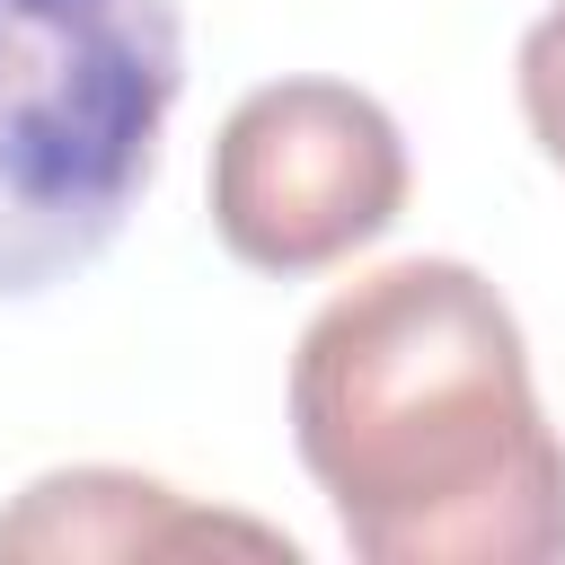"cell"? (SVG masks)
Returning a JSON list of instances; mask_svg holds the SVG:
<instances>
[{"label":"cell","instance_id":"cell-3","mask_svg":"<svg viewBox=\"0 0 565 565\" xmlns=\"http://www.w3.org/2000/svg\"><path fill=\"white\" fill-rule=\"evenodd\" d=\"M406 212V132L371 88L265 79L212 141V230L256 274H327Z\"/></svg>","mask_w":565,"mask_h":565},{"label":"cell","instance_id":"cell-4","mask_svg":"<svg viewBox=\"0 0 565 565\" xmlns=\"http://www.w3.org/2000/svg\"><path fill=\"white\" fill-rule=\"evenodd\" d=\"M203 539H230V547H282V530L265 521H230V512H194L177 486L159 477H124V468H62V477H35L26 503L0 521V556H159V547H203Z\"/></svg>","mask_w":565,"mask_h":565},{"label":"cell","instance_id":"cell-2","mask_svg":"<svg viewBox=\"0 0 565 565\" xmlns=\"http://www.w3.org/2000/svg\"><path fill=\"white\" fill-rule=\"evenodd\" d=\"M177 88V0H0V300H35L124 238Z\"/></svg>","mask_w":565,"mask_h":565},{"label":"cell","instance_id":"cell-1","mask_svg":"<svg viewBox=\"0 0 565 565\" xmlns=\"http://www.w3.org/2000/svg\"><path fill=\"white\" fill-rule=\"evenodd\" d=\"M291 441L362 565L565 556V441L512 300L459 256L380 265L300 327Z\"/></svg>","mask_w":565,"mask_h":565},{"label":"cell","instance_id":"cell-5","mask_svg":"<svg viewBox=\"0 0 565 565\" xmlns=\"http://www.w3.org/2000/svg\"><path fill=\"white\" fill-rule=\"evenodd\" d=\"M512 71H521V124H530V141L565 168V0L530 18Z\"/></svg>","mask_w":565,"mask_h":565}]
</instances>
